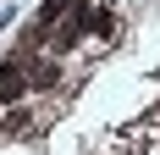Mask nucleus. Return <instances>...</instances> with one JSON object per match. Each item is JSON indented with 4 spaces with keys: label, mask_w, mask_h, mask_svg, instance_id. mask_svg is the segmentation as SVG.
Here are the masks:
<instances>
[{
    "label": "nucleus",
    "mask_w": 160,
    "mask_h": 155,
    "mask_svg": "<svg viewBox=\"0 0 160 155\" xmlns=\"http://www.w3.org/2000/svg\"><path fill=\"white\" fill-rule=\"evenodd\" d=\"M55 78H61V67H55V61H39V67L28 72V83H33V89H50Z\"/></svg>",
    "instance_id": "nucleus-5"
},
{
    "label": "nucleus",
    "mask_w": 160,
    "mask_h": 155,
    "mask_svg": "<svg viewBox=\"0 0 160 155\" xmlns=\"http://www.w3.org/2000/svg\"><path fill=\"white\" fill-rule=\"evenodd\" d=\"M28 127H33V111H28V105H11V111H6V122H0V133H6V139H22Z\"/></svg>",
    "instance_id": "nucleus-2"
},
{
    "label": "nucleus",
    "mask_w": 160,
    "mask_h": 155,
    "mask_svg": "<svg viewBox=\"0 0 160 155\" xmlns=\"http://www.w3.org/2000/svg\"><path fill=\"white\" fill-rule=\"evenodd\" d=\"M83 22H88L83 11H72V17H66V28L55 33V50H72V45H78V39H83Z\"/></svg>",
    "instance_id": "nucleus-4"
},
{
    "label": "nucleus",
    "mask_w": 160,
    "mask_h": 155,
    "mask_svg": "<svg viewBox=\"0 0 160 155\" xmlns=\"http://www.w3.org/2000/svg\"><path fill=\"white\" fill-rule=\"evenodd\" d=\"M66 11H72V0H44V6H39V17H33V28L44 33V28H50V22H61V17H66Z\"/></svg>",
    "instance_id": "nucleus-3"
},
{
    "label": "nucleus",
    "mask_w": 160,
    "mask_h": 155,
    "mask_svg": "<svg viewBox=\"0 0 160 155\" xmlns=\"http://www.w3.org/2000/svg\"><path fill=\"white\" fill-rule=\"evenodd\" d=\"M28 72H17V67H0V105H17L22 94H28Z\"/></svg>",
    "instance_id": "nucleus-1"
}]
</instances>
